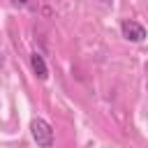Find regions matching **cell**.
<instances>
[{"instance_id":"277c9868","label":"cell","mask_w":148,"mask_h":148,"mask_svg":"<svg viewBox=\"0 0 148 148\" xmlns=\"http://www.w3.org/2000/svg\"><path fill=\"white\" fill-rule=\"evenodd\" d=\"M12 2H14V5H18V7H25L30 0H12Z\"/></svg>"},{"instance_id":"3957f363","label":"cell","mask_w":148,"mask_h":148,"mask_svg":"<svg viewBox=\"0 0 148 148\" xmlns=\"http://www.w3.org/2000/svg\"><path fill=\"white\" fill-rule=\"evenodd\" d=\"M30 67H32V72L37 74L39 81H46V79H49V67H46V60H44L42 53L35 51V53L30 56Z\"/></svg>"},{"instance_id":"7a4b0ae2","label":"cell","mask_w":148,"mask_h":148,"mask_svg":"<svg viewBox=\"0 0 148 148\" xmlns=\"http://www.w3.org/2000/svg\"><path fill=\"white\" fill-rule=\"evenodd\" d=\"M120 32H123V37H125L127 42H134V44H139V42L146 39V28H143L141 23L132 21V18H125V21L120 23Z\"/></svg>"},{"instance_id":"6da1fadb","label":"cell","mask_w":148,"mask_h":148,"mask_svg":"<svg viewBox=\"0 0 148 148\" xmlns=\"http://www.w3.org/2000/svg\"><path fill=\"white\" fill-rule=\"evenodd\" d=\"M30 132H32V139L39 148H51L53 141H56V134H53V127L44 120V118H35L30 123Z\"/></svg>"},{"instance_id":"5b68a950","label":"cell","mask_w":148,"mask_h":148,"mask_svg":"<svg viewBox=\"0 0 148 148\" xmlns=\"http://www.w3.org/2000/svg\"><path fill=\"white\" fill-rule=\"evenodd\" d=\"M102 2H104V5H111V0H102Z\"/></svg>"}]
</instances>
